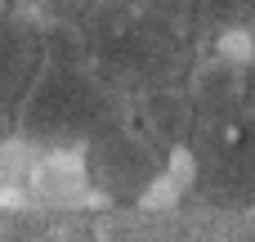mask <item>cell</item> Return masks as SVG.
I'll list each match as a JSON object with an SVG mask.
<instances>
[{
	"label": "cell",
	"mask_w": 255,
	"mask_h": 242,
	"mask_svg": "<svg viewBox=\"0 0 255 242\" xmlns=\"http://www.w3.org/2000/svg\"><path fill=\"white\" fill-rule=\"evenodd\" d=\"M81 31L90 67L126 99L143 103L166 90H184L193 72L202 67L197 40L148 13L139 0H85V9L72 18Z\"/></svg>",
	"instance_id": "6da1fadb"
},
{
	"label": "cell",
	"mask_w": 255,
	"mask_h": 242,
	"mask_svg": "<svg viewBox=\"0 0 255 242\" xmlns=\"http://www.w3.org/2000/svg\"><path fill=\"white\" fill-rule=\"evenodd\" d=\"M49 58L18 112V135L36 148H85L130 117L126 103L85 58L72 22H45Z\"/></svg>",
	"instance_id": "7a4b0ae2"
},
{
	"label": "cell",
	"mask_w": 255,
	"mask_h": 242,
	"mask_svg": "<svg viewBox=\"0 0 255 242\" xmlns=\"http://www.w3.org/2000/svg\"><path fill=\"white\" fill-rule=\"evenodd\" d=\"M197 126L184 148L193 189L224 207H255V112L242 85V58L202 63L188 81Z\"/></svg>",
	"instance_id": "3957f363"
},
{
	"label": "cell",
	"mask_w": 255,
	"mask_h": 242,
	"mask_svg": "<svg viewBox=\"0 0 255 242\" xmlns=\"http://www.w3.org/2000/svg\"><path fill=\"white\" fill-rule=\"evenodd\" d=\"M170 157H175V153L139 126L134 108H130V117H126L121 126H112L108 135H99L94 144L81 148L85 180H90L99 193L117 198V202H139V198H148V193L166 180Z\"/></svg>",
	"instance_id": "277c9868"
},
{
	"label": "cell",
	"mask_w": 255,
	"mask_h": 242,
	"mask_svg": "<svg viewBox=\"0 0 255 242\" xmlns=\"http://www.w3.org/2000/svg\"><path fill=\"white\" fill-rule=\"evenodd\" d=\"M49 58L45 22L31 13L0 9V126H18V112Z\"/></svg>",
	"instance_id": "5b68a950"
},
{
	"label": "cell",
	"mask_w": 255,
	"mask_h": 242,
	"mask_svg": "<svg viewBox=\"0 0 255 242\" xmlns=\"http://www.w3.org/2000/svg\"><path fill=\"white\" fill-rule=\"evenodd\" d=\"M255 36V0H202V40Z\"/></svg>",
	"instance_id": "8992f818"
},
{
	"label": "cell",
	"mask_w": 255,
	"mask_h": 242,
	"mask_svg": "<svg viewBox=\"0 0 255 242\" xmlns=\"http://www.w3.org/2000/svg\"><path fill=\"white\" fill-rule=\"evenodd\" d=\"M148 13H157L161 22H170L175 31L193 36L202 45V0H139Z\"/></svg>",
	"instance_id": "52a82bcc"
},
{
	"label": "cell",
	"mask_w": 255,
	"mask_h": 242,
	"mask_svg": "<svg viewBox=\"0 0 255 242\" xmlns=\"http://www.w3.org/2000/svg\"><path fill=\"white\" fill-rule=\"evenodd\" d=\"M242 85H247V103L255 112V36L247 40V54H242Z\"/></svg>",
	"instance_id": "ba28073f"
}]
</instances>
